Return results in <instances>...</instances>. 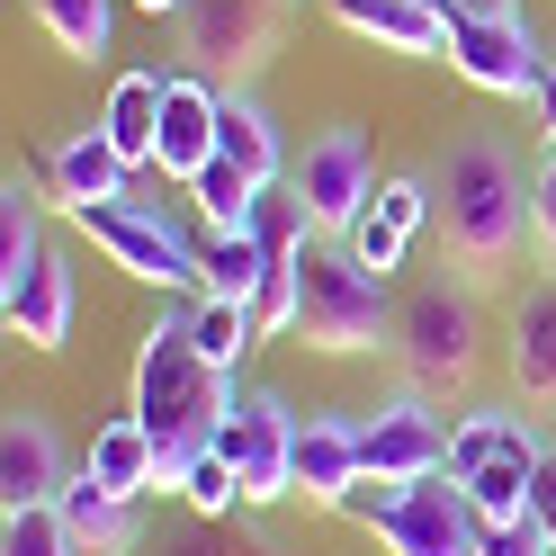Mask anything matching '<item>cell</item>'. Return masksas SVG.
<instances>
[{
	"instance_id": "1",
	"label": "cell",
	"mask_w": 556,
	"mask_h": 556,
	"mask_svg": "<svg viewBox=\"0 0 556 556\" xmlns=\"http://www.w3.org/2000/svg\"><path fill=\"white\" fill-rule=\"evenodd\" d=\"M126 413L144 422L153 458H162V494H180V476L216 448L225 413H233V377H216L189 341V315H162L144 341H135V395Z\"/></svg>"
},
{
	"instance_id": "2",
	"label": "cell",
	"mask_w": 556,
	"mask_h": 556,
	"mask_svg": "<svg viewBox=\"0 0 556 556\" xmlns=\"http://www.w3.org/2000/svg\"><path fill=\"white\" fill-rule=\"evenodd\" d=\"M431 198H440V225H448V252L458 261H511L520 233H530V180H520V162L503 144H448L440 170H431Z\"/></svg>"
},
{
	"instance_id": "3",
	"label": "cell",
	"mask_w": 556,
	"mask_h": 556,
	"mask_svg": "<svg viewBox=\"0 0 556 556\" xmlns=\"http://www.w3.org/2000/svg\"><path fill=\"white\" fill-rule=\"evenodd\" d=\"M296 341L305 351H377V341H395L387 278L359 269L324 233L305 242V261H296Z\"/></svg>"
},
{
	"instance_id": "4",
	"label": "cell",
	"mask_w": 556,
	"mask_h": 556,
	"mask_svg": "<svg viewBox=\"0 0 556 556\" xmlns=\"http://www.w3.org/2000/svg\"><path fill=\"white\" fill-rule=\"evenodd\" d=\"M63 225H81L99 252H109L126 278H144V288H198V242L180 216H170L162 198H109V206H81V216H63Z\"/></svg>"
},
{
	"instance_id": "5",
	"label": "cell",
	"mask_w": 556,
	"mask_h": 556,
	"mask_svg": "<svg viewBox=\"0 0 556 556\" xmlns=\"http://www.w3.org/2000/svg\"><path fill=\"white\" fill-rule=\"evenodd\" d=\"M476 341H484V324H476V296L458 278H422L395 305V359H404L413 387H458L476 368Z\"/></svg>"
},
{
	"instance_id": "6",
	"label": "cell",
	"mask_w": 556,
	"mask_h": 556,
	"mask_svg": "<svg viewBox=\"0 0 556 556\" xmlns=\"http://www.w3.org/2000/svg\"><path fill=\"white\" fill-rule=\"evenodd\" d=\"M458 10V0H448ZM448 73L467 90H494V99H530L547 54H539V27L530 10H458L448 18Z\"/></svg>"
},
{
	"instance_id": "7",
	"label": "cell",
	"mask_w": 556,
	"mask_h": 556,
	"mask_svg": "<svg viewBox=\"0 0 556 556\" xmlns=\"http://www.w3.org/2000/svg\"><path fill=\"white\" fill-rule=\"evenodd\" d=\"M296 422H305V413H296L288 395H269V387L233 395V413H225L216 448L233 458L242 503H252V511H269V503H288V494H296Z\"/></svg>"
},
{
	"instance_id": "8",
	"label": "cell",
	"mask_w": 556,
	"mask_h": 556,
	"mask_svg": "<svg viewBox=\"0 0 556 556\" xmlns=\"http://www.w3.org/2000/svg\"><path fill=\"white\" fill-rule=\"evenodd\" d=\"M288 180H296V198H305V216H315L324 242H341L377 206V162H368L359 126H324L315 144H305V162H288Z\"/></svg>"
},
{
	"instance_id": "9",
	"label": "cell",
	"mask_w": 556,
	"mask_h": 556,
	"mask_svg": "<svg viewBox=\"0 0 556 556\" xmlns=\"http://www.w3.org/2000/svg\"><path fill=\"white\" fill-rule=\"evenodd\" d=\"M216 126H225V81L216 73H162V144H153V180L189 189L216 162Z\"/></svg>"
},
{
	"instance_id": "10",
	"label": "cell",
	"mask_w": 556,
	"mask_h": 556,
	"mask_svg": "<svg viewBox=\"0 0 556 556\" xmlns=\"http://www.w3.org/2000/svg\"><path fill=\"white\" fill-rule=\"evenodd\" d=\"M476 503H467V484L458 476H422V484H404V503L377 520V539H387V556H476Z\"/></svg>"
},
{
	"instance_id": "11",
	"label": "cell",
	"mask_w": 556,
	"mask_h": 556,
	"mask_svg": "<svg viewBox=\"0 0 556 556\" xmlns=\"http://www.w3.org/2000/svg\"><path fill=\"white\" fill-rule=\"evenodd\" d=\"M180 37H189V63H198V73H216V81L233 90V81L278 46V0H189V10H180Z\"/></svg>"
},
{
	"instance_id": "12",
	"label": "cell",
	"mask_w": 556,
	"mask_h": 556,
	"mask_svg": "<svg viewBox=\"0 0 556 556\" xmlns=\"http://www.w3.org/2000/svg\"><path fill=\"white\" fill-rule=\"evenodd\" d=\"M448 431L458 422H440V413L422 395H395V404H377L368 422H359V476H395V484H422L448 467Z\"/></svg>"
},
{
	"instance_id": "13",
	"label": "cell",
	"mask_w": 556,
	"mask_h": 556,
	"mask_svg": "<svg viewBox=\"0 0 556 556\" xmlns=\"http://www.w3.org/2000/svg\"><path fill=\"white\" fill-rule=\"evenodd\" d=\"M63 484H73V458H63L54 422L37 404H18L0 422V511H46V503H63Z\"/></svg>"
},
{
	"instance_id": "14",
	"label": "cell",
	"mask_w": 556,
	"mask_h": 556,
	"mask_svg": "<svg viewBox=\"0 0 556 556\" xmlns=\"http://www.w3.org/2000/svg\"><path fill=\"white\" fill-rule=\"evenodd\" d=\"M109 198H135V162L109 144V126H73L46 153V206L81 216V206H109Z\"/></svg>"
},
{
	"instance_id": "15",
	"label": "cell",
	"mask_w": 556,
	"mask_h": 556,
	"mask_svg": "<svg viewBox=\"0 0 556 556\" xmlns=\"http://www.w3.org/2000/svg\"><path fill=\"white\" fill-rule=\"evenodd\" d=\"M54 511H63V530H73L81 556H144V503L109 494L90 467H73V484H63Z\"/></svg>"
},
{
	"instance_id": "16",
	"label": "cell",
	"mask_w": 556,
	"mask_h": 556,
	"mask_svg": "<svg viewBox=\"0 0 556 556\" xmlns=\"http://www.w3.org/2000/svg\"><path fill=\"white\" fill-rule=\"evenodd\" d=\"M0 324H10V341H27V351H63V341H73V324H81V278H73V261L46 252L37 278L0 305Z\"/></svg>"
},
{
	"instance_id": "17",
	"label": "cell",
	"mask_w": 556,
	"mask_h": 556,
	"mask_svg": "<svg viewBox=\"0 0 556 556\" xmlns=\"http://www.w3.org/2000/svg\"><path fill=\"white\" fill-rule=\"evenodd\" d=\"M332 18L351 37L387 46V54H448V0H332Z\"/></svg>"
},
{
	"instance_id": "18",
	"label": "cell",
	"mask_w": 556,
	"mask_h": 556,
	"mask_svg": "<svg viewBox=\"0 0 556 556\" xmlns=\"http://www.w3.org/2000/svg\"><path fill=\"white\" fill-rule=\"evenodd\" d=\"M351 484H359V422L351 413H305L296 422V494L332 511Z\"/></svg>"
},
{
	"instance_id": "19",
	"label": "cell",
	"mask_w": 556,
	"mask_h": 556,
	"mask_svg": "<svg viewBox=\"0 0 556 556\" xmlns=\"http://www.w3.org/2000/svg\"><path fill=\"white\" fill-rule=\"evenodd\" d=\"M503 332H511L503 341V351H511V387L539 395V404H556V278H539V288L511 296Z\"/></svg>"
},
{
	"instance_id": "20",
	"label": "cell",
	"mask_w": 556,
	"mask_h": 556,
	"mask_svg": "<svg viewBox=\"0 0 556 556\" xmlns=\"http://www.w3.org/2000/svg\"><path fill=\"white\" fill-rule=\"evenodd\" d=\"M109 494H126V503H144V494H162V458H153V440H144V422L135 413H117V422H99L90 431V458H81Z\"/></svg>"
},
{
	"instance_id": "21",
	"label": "cell",
	"mask_w": 556,
	"mask_h": 556,
	"mask_svg": "<svg viewBox=\"0 0 556 556\" xmlns=\"http://www.w3.org/2000/svg\"><path fill=\"white\" fill-rule=\"evenodd\" d=\"M216 162H233L242 170V180H288V153H278V126H269V109H261V99L252 90H225V126H216Z\"/></svg>"
},
{
	"instance_id": "22",
	"label": "cell",
	"mask_w": 556,
	"mask_h": 556,
	"mask_svg": "<svg viewBox=\"0 0 556 556\" xmlns=\"http://www.w3.org/2000/svg\"><path fill=\"white\" fill-rule=\"evenodd\" d=\"M99 126H109V144H117L135 170H153V144H162V73H117Z\"/></svg>"
},
{
	"instance_id": "23",
	"label": "cell",
	"mask_w": 556,
	"mask_h": 556,
	"mask_svg": "<svg viewBox=\"0 0 556 556\" xmlns=\"http://www.w3.org/2000/svg\"><path fill=\"white\" fill-rule=\"evenodd\" d=\"M46 252H54V242H46V198L27 189V180H10V189H0V305L37 278Z\"/></svg>"
},
{
	"instance_id": "24",
	"label": "cell",
	"mask_w": 556,
	"mask_h": 556,
	"mask_svg": "<svg viewBox=\"0 0 556 556\" xmlns=\"http://www.w3.org/2000/svg\"><path fill=\"white\" fill-rule=\"evenodd\" d=\"M269 252L252 233H206L198 242V296H225V305H261V288H269Z\"/></svg>"
},
{
	"instance_id": "25",
	"label": "cell",
	"mask_w": 556,
	"mask_h": 556,
	"mask_svg": "<svg viewBox=\"0 0 556 556\" xmlns=\"http://www.w3.org/2000/svg\"><path fill=\"white\" fill-rule=\"evenodd\" d=\"M189 341H198V359L216 377H233L242 359H252V341H261V315L252 305H225V296H198L189 305Z\"/></svg>"
},
{
	"instance_id": "26",
	"label": "cell",
	"mask_w": 556,
	"mask_h": 556,
	"mask_svg": "<svg viewBox=\"0 0 556 556\" xmlns=\"http://www.w3.org/2000/svg\"><path fill=\"white\" fill-rule=\"evenodd\" d=\"M511 448H539V431H530V413H467L458 431H448V476H476L484 458H511Z\"/></svg>"
},
{
	"instance_id": "27",
	"label": "cell",
	"mask_w": 556,
	"mask_h": 556,
	"mask_svg": "<svg viewBox=\"0 0 556 556\" xmlns=\"http://www.w3.org/2000/svg\"><path fill=\"white\" fill-rule=\"evenodd\" d=\"M27 10H37V27L81 63H99L109 37H117V0H27Z\"/></svg>"
},
{
	"instance_id": "28",
	"label": "cell",
	"mask_w": 556,
	"mask_h": 556,
	"mask_svg": "<svg viewBox=\"0 0 556 556\" xmlns=\"http://www.w3.org/2000/svg\"><path fill=\"white\" fill-rule=\"evenodd\" d=\"M180 494H189V511H198V520H233V511H252V503H242V476H233L225 448H206V458L180 476Z\"/></svg>"
},
{
	"instance_id": "29",
	"label": "cell",
	"mask_w": 556,
	"mask_h": 556,
	"mask_svg": "<svg viewBox=\"0 0 556 556\" xmlns=\"http://www.w3.org/2000/svg\"><path fill=\"white\" fill-rule=\"evenodd\" d=\"M153 556H288V547L261 539V530H242V520H198L189 539H162Z\"/></svg>"
},
{
	"instance_id": "30",
	"label": "cell",
	"mask_w": 556,
	"mask_h": 556,
	"mask_svg": "<svg viewBox=\"0 0 556 556\" xmlns=\"http://www.w3.org/2000/svg\"><path fill=\"white\" fill-rule=\"evenodd\" d=\"M0 556H81V547H73V530H63V511L46 503V511H10L0 520Z\"/></svg>"
},
{
	"instance_id": "31",
	"label": "cell",
	"mask_w": 556,
	"mask_h": 556,
	"mask_svg": "<svg viewBox=\"0 0 556 556\" xmlns=\"http://www.w3.org/2000/svg\"><path fill=\"white\" fill-rule=\"evenodd\" d=\"M377 216H387L395 233H422V225L440 216V198H431L422 170H395V180H377Z\"/></svg>"
},
{
	"instance_id": "32",
	"label": "cell",
	"mask_w": 556,
	"mask_h": 556,
	"mask_svg": "<svg viewBox=\"0 0 556 556\" xmlns=\"http://www.w3.org/2000/svg\"><path fill=\"white\" fill-rule=\"evenodd\" d=\"M341 252H351L359 269H377V278H387V269H404V252H413V233H395L387 216H377V206H368V216L351 225V233H341Z\"/></svg>"
},
{
	"instance_id": "33",
	"label": "cell",
	"mask_w": 556,
	"mask_h": 556,
	"mask_svg": "<svg viewBox=\"0 0 556 556\" xmlns=\"http://www.w3.org/2000/svg\"><path fill=\"white\" fill-rule=\"evenodd\" d=\"M476 556H556V539L539 530V511H520V520H484Z\"/></svg>"
},
{
	"instance_id": "34",
	"label": "cell",
	"mask_w": 556,
	"mask_h": 556,
	"mask_svg": "<svg viewBox=\"0 0 556 556\" xmlns=\"http://www.w3.org/2000/svg\"><path fill=\"white\" fill-rule=\"evenodd\" d=\"M395 503H404V484H395V476H359V484H351V494H341L332 511H341V520H359V530H377V520H387Z\"/></svg>"
},
{
	"instance_id": "35",
	"label": "cell",
	"mask_w": 556,
	"mask_h": 556,
	"mask_svg": "<svg viewBox=\"0 0 556 556\" xmlns=\"http://www.w3.org/2000/svg\"><path fill=\"white\" fill-rule=\"evenodd\" d=\"M530 242H539L547 269H556V144H547V162L530 170Z\"/></svg>"
},
{
	"instance_id": "36",
	"label": "cell",
	"mask_w": 556,
	"mask_h": 556,
	"mask_svg": "<svg viewBox=\"0 0 556 556\" xmlns=\"http://www.w3.org/2000/svg\"><path fill=\"white\" fill-rule=\"evenodd\" d=\"M261 341H278V332H296V269H269V288H261Z\"/></svg>"
},
{
	"instance_id": "37",
	"label": "cell",
	"mask_w": 556,
	"mask_h": 556,
	"mask_svg": "<svg viewBox=\"0 0 556 556\" xmlns=\"http://www.w3.org/2000/svg\"><path fill=\"white\" fill-rule=\"evenodd\" d=\"M530 511H539V530L556 539V440L539 448V476H530Z\"/></svg>"
},
{
	"instance_id": "38",
	"label": "cell",
	"mask_w": 556,
	"mask_h": 556,
	"mask_svg": "<svg viewBox=\"0 0 556 556\" xmlns=\"http://www.w3.org/2000/svg\"><path fill=\"white\" fill-rule=\"evenodd\" d=\"M530 109H539V135L556 144V54H547V73H539V90H530Z\"/></svg>"
},
{
	"instance_id": "39",
	"label": "cell",
	"mask_w": 556,
	"mask_h": 556,
	"mask_svg": "<svg viewBox=\"0 0 556 556\" xmlns=\"http://www.w3.org/2000/svg\"><path fill=\"white\" fill-rule=\"evenodd\" d=\"M458 10H520V0H458Z\"/></svg>"
}]
</instances>
